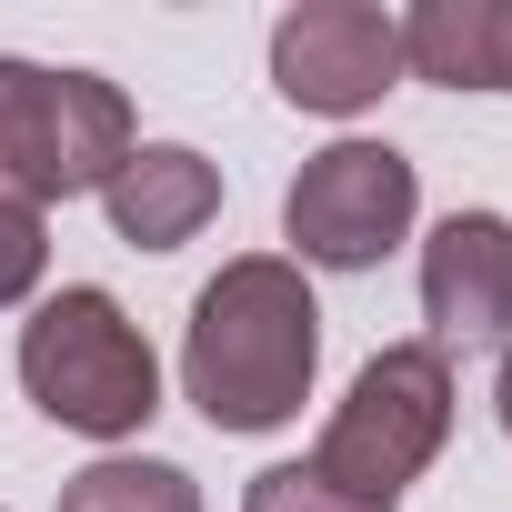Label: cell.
<instances>
[{
  "label": "cell",
  "instance_id": "6da1fadb",
  "mask_svg": "<svg viewBox=\"0 0 512 512\" xmlns=\"http://www.w3.org/2000/svg\"><path fill=\"white\" fill-rule=\"evenodd\" d=\"M312 372H322V302H312L302 262L241 251L201 282L191 342H181V392L201 402L211 432H282L302 412Z\"/></svg>",
  "mask_w": 512,
  "mask_h": 512
},
{
  "label": "cell",
  "instance_id": "7a4b0ae2",
  "mask_svg": "<svg viewBox=\"0 0 512 512\" xmlns=\"http://www.w3.org/2000/svg\"><path fill=\"white\" fill-rule=\"evenodd\" d=\"M21 392L81 442H131L161 412V362L101 282H71L21 322Z\"/></svg>",
  "mask_w": 512,
  "mask_h": 512
},
{
  "label": "cell",
  "instance_id": "3957f363",
  "mask_svg": "<svg viewBox=\"0 0 512 512\" xmlns=\"http://www.w3.org/2000/svg\"><path fill=\"white\" fill-rule=\"evenodd\" d=\"M141 151L121 81L101 71H41V61H0V201L51 211L71 191H101Z\"/></svg>",
  "mask_w": 512,
  "mask_h": 512
},
{
  "label": "cell",
  "instance_id": "277c9868",
  "mask_svg": "<svg viewBox=\"0 0 512 512\" xmlns=\"http://www.w3.org/2000/svg\"><path fill=\"white\" fill-rule=\"evenodd\" d=\"M442 432H452V362H442L432 342H382V352L352 372L342 412L322 422L312 472H322L332 492H352V502H382V512H392V492L432 472Z\"/></svg>",
  "mask_w": 512,
  "mask_h": 512
},
{
  "label": "cell",
  "instance_id": "5b68a950",
  "mask_svg": "<svg viewBox=\"0 0 512 512\" xmlns=\"http://www.w3.org/2000/svg\"><path fill=\"white\" fill-rule=\"evenodd\" d=\"M412 211H422V181H412V161L392 141H332L282 191V231L322 272H372L382 251L412 231Z\"/></svg>",
  "mask_w": 512,
  "mask_h": 512
},
{
  "label": "cell",
  "instance_id": "8992f818",
  "mask_svg": "<svg viewBox=\"0 0 512 512\" xmlns=\"http://www.w3.org/2000/svg\"><path fill=\"white\" fill-rule=\"evenodd\" d=\"M392 81H402V21L392 11H372V0H302V11H282V31H272V91L292 111L352 121Z\"/></svg>",
  "mask_w": 512,
  "mask_h": 512
},
{
  "label": "cell",
  "instance_id": "52a82bcc",
  "mask_svg": "<svg viewBox=\"0 0 512 512\" xmlns=\"http://www.w3.org/2000/svg\"><path fill=\"white\" fill-rule=\"evenodd\" d=\"M422 322L442 362L472 342H512V221L502 211H452L422 241Z\"/></svg>",
  "mask_w": 512,
  "mask_h": 512
},
{
  "label": "cell",
  "instance_id": "ba28073f",
  "mask_svg": "<svg viewBox=\"0 0 512 512\" xmlns=\"http://www.w3.org/2000/svg\"><path fill=\"white\" fill-rule=\"evenodd\" d=\"M101 211L131 251H181L211 211H221V171L191 151V141H141L111 181H101Z\"/></svg>",
  "mask_w": 512,
  "mask_h": 512
},
{
  "label": "cell",
  "instance_id": "9c48e42d",
  "mask_svg": "<svg viewBox=\"0 0 512 512\" xmlns=\"http://www.w3.org/2000/svg\"><path fill=\"white\" fill-rule=\"evenodd\" d=\"M402 71L442 91H512V0H422L402 11Z\"/></svg>",
  "mask_w": 512,
  "mask_h": 512
},
{
  "label": "cell",
  "instance_id": "30bf717a",
  "mask_svg": "<svg viewBox=\"0 0 512 512\" xmlns=\"http://www.w3.org/2000/svg\"><path fill=\"white\" fill-rule=\"evenodd\" d=\"M61 512H201V492H191L181 462H131V452H111V462H91V472L61 482Z\"/></svg>",
  "mask_w": 512,
  "mask_h": 512
},
{
  "label": "cell",
  "instance_id": "8fae6325",
  "mask_svg": "<svg viewBox=\"0 0 512 512\" xmlns=\"http://www.w3.org/2000/svg\"><path fill=\"white\" fill-rule=\"evenodd\" d=\"M241 512H382V502H352V492H332L312 462H272V472H251Z\"/></svg>",
  "mask_w": 512,
  "mask_h": 512
},
{
  "label": "cell",
  "instance_id": "7c38bea8",
  "mask_svg": "<svg viewBox=\"0 0 512 512\" xmlns=\"http://www.w3.org/2000/svg\"><path fill=\"white\" fill-rule=\"evenodd\" d=\"M41 272H51V231H41V211H11V201H0V312L31 302Z\"/></svg>",
  "mask_w": 512,
  "mask_h": 512
},
{
  "label": "cell",
  "instance_id": "4fadbf2b",
  "mask_svg": "<svg viewBox=\"0 0 512 512\" xmlns=\"http://www.w3.org/2000/svg\"><path fill=\"white\" fill-rule=\"evenodd\" d=\"M492 412H502V432H512V352H502V372H492Z\"/></svg>",
  "mask_w": 512,
  "mask_h": 512
}]
</instances>
